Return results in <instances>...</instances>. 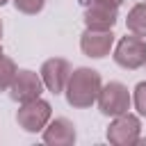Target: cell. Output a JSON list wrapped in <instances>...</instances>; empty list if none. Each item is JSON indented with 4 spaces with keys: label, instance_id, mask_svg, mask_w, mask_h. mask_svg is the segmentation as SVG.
I'll list each match as a JSON object with an SVG mask.
<instances>
[{
    "label": "cell",
    "instance_id": "cell-7",
    "mask_svg": "<svg viewBox=\"0 0 146 146\" xmlns=\"http://www.w3.org/2000/svg\"><path fill=\"white\" fill-rule=\"evenodd\" d=\"M139 130H141V123L135 114H119L114 116V121L107 125V139L112 144H135L139 141Z\"/></svg>",
    "mask_w": 146,
    "mask_h": 146
},
{
    "label": "cell",
    "instance_id": "cell-15",
    "mask_svg": "<svg viewBox=\"0 0 146 146\" xmlns=\"http://www.w3.org/2000/svg\"><path fill=\"white\" fill-rule=\"evenodd\" d=\"M96 2H105V5H112V7H121L123 0H96Z\"/></svg>",
    "mask_w": 146,
    "mask_h": 146
},
{
    "label": "cell",
    "instance_id": "cell-11",
    "mask_svg": "<svg viewBox=\"0 0 146 146\" xmlns=\"http://www.w3.org/2000/svg\"><path fill=\"white\" fill-rule=\"evenodd\" d=\"M125 25H128V32L130 34H137V36L146 39V2H137L128 11Z\"/></svg>",
    "mask_w": 146,
    "mask_h": 146
},
{
    "label": "cell",
    "instance_id": "cell-8",
    "mask_svg": "<svg viewBox=\"0 0 146 146\" xmlns=\"http://www.w3.org/2000/svg\"><path fill=\"white\" fill-rule=\"evenodd\" d=\"M114 46V34L112 30H84L82 36H80V48L87 57L91 59H103L110 55Z\"/></svg>",
    "mask_w": 146,
    "mask_h": 146
},
{
    "label": "cell",
    "instance_id": "cell-19",
    "mask_svg": "<svg viewBox=\"0 0 146 146\" xmlns=\"http://www.w3.org/2000/svg\"><path fill=\"white\" fill-rule=\"evenodd\" d=\"M144 66H146V62H144Z\"/></svg>",
    "mask_w": 146,
    "mask_h": 146
},
{
    "label": "cell",
    "instance_id": "cell-20",
    "mask_svg": "<svg viewBox=\"0 0 146 146\" xmlns=\"http://www.w3.org/2000/svg\"><path fill=\"white\" fill-rule=\"evenodd\" d=\"M144 2H146V0H144Z\"/></svg>",
    "mask_w": 146,
    "mask_h": 146
},
{
    "label": "cell",
    "instance_id": "cell-5",
    "mask_svg": "<svg viewBox=\"0 0 146 146\" xmlns=\"http://www.w3.org/2000/svg\"><path fill=\"white\" fill-rule=\"evenodd\" d=\"M9 98L16 100V103H27V100H34L41 96L43 91V80L41 75H36L34 71L30 68H18L16 75H14V82L9 84Z\"/></svg>",
    "mask_w": 146,
    "mask_h": 146
},
{
    "label": "cell",
    "instance_id": "cell-1",
    "mask_svg": "<svg viewBox=\"0 0 146 146\" xmlns=\"http://www.w3.org/2000/svg\"><path fill=\"white\" fill-rule=\"evenodd\" d=\"M100 87H103V80H100V73L96 68H89V66H80V68H73L71 71V78L66 82V100L71 107H78V110H87L96 103L98 94H100Z\"/></svg>",
    "mask_w": 146,
    "mask_h": 146
},
{
    "label": "cell",
    "instance_id": "cell-14",
    "mask_svg": "<svg viewBox=\"0 0 146 146\" xmlns=\"http://www.w3.org/2000/svg\"><path fill=\"white\" fill-rule=\"evenodd\" d=\"M132 103H135V110L146 116V82H139L135 87V94H132Z\"/></svg>",
    "mask_w": 146,
    "mask_h": 146
},
{
    "label": "cell",
    "instance_id": "cell-18",
    "mask_svg": "<svg viewBox=\"0 0 146 146\" xmlns=\"http://www.w3.org/2000/svg\"><path fill=\"white\" fill-rule=\"evenodd\" d=\"M0 55H2V48H0Z\"/></svg>",
    "mask_w": 146,
    "mask_h": 146
},
{
    "label": "cell",
    "instance_id": "cell-12",
    "mask_svg": "<svg viewBox=\"0 0 146 146\" xmlns=\"http://www.w3.org/2000/svg\"><path fill=\"white\" fill-rule=\"evenodd\" d=\"M16 64L11 57H5L0 55V91H7L9 84L14 82V75H16Z\"/></svg>",
    "mask_w": 146,
    "mask_h": 146
},
{
    "label": "cell",
    "instance_id": "cell-4",
    "mask_svg": "<svg viewBox=\"0 0 146 146\" xmlns=\"http://www.w3.org/2000/svg\"><path fill=\"white\" fill-rule=\"evenodd\" d=\"M114 62L125 68V71H135L139 66H144L146 62V39L137 36V34H125L119 39L116 48H114Z\"/></svg>",
    "mask_w": 146,
    "mask_h": 146
},
{
    "label": "cell",
    "instance_id": "cell-13",
    "mask_svg": "<svg viewBox=\"0 0 146 146\" xmlns=\"http://www.w3.org/2000/svg\"><path fill=\"white\" fill-rule=\"evenodd\" d=\"M14 7H16L21 14L34 16V14H39V11L46 7V0H14Z\"/></svg>",
    "mask_w": 146,
    "mask_h": 146
},
{
    "label": "cell",
    "instance_id": "cell-3",
    "mask_svg": "<svg viewBox=\"0 0 146 146\" xmlns=\"http://www.w3.org/2000/svg\"><path fill=\"white\" fill-rule=\"evenodd\" d=\"M52 116V107L48 100L43 98H34L27 103H21L18 112H16V123L25 130V132H39L48 125Z\"/></svg>",
    "mask_w": 146,
    "mask_h": 146
},
{
    "label": "cell",
    "instance_id": "cell-2",
    "mask_svg": "<svg viewBox=\"0 0 146 146\" xmlns=\"http://www.w3.org/2000/svg\"><path fill=\"white\" fill-rule=\"evenodd\" d=\"M96 103H98V110H100L103 116H119V114H125L130 110L132 96H130V91L123 82L112 80V82L100 87Z\"/></svg>",
    "mask_w": 146,
    "mask_h": 146
},
{
    "label": "cell",
    "instance_id": "cell-9",
    "mask_svg": "<svg viewBox=\"0 0 146 146\" xmlns=\"http://www.w3.org/2000/svg\"><path fill=\"white\" fill-rule=\"evenodd\" d=\"M119 7L105 5V2H96L91 0L84 7V25L89 30H112L116 18H119Z\"/></svg>",
    "mask_w": 146,
    "mask_h": 146
},
{
    "label": "cell",
    "instance_id": "cell-16",
    "mask_svg": "<svg viewBox=\"0 0 146 146\" xmlns=\"http://www.w3.org/2000/svg\"><path fill=\"white\" fill-rule=\"evenodd\" d=\"M7 2H9V0H0V7H2V5H7Z\"/></svg>",
    "mask_w": 146,
    "mask_h": 146
},
{
    "label": "cell",
    "instance_id": "cell-17",
    "mask_svg": "<svg viewBox=\"0 0 146 146\" xmlns=\"http://www.w3.org/2000/svg\"><path fill=\"white\" fill-rule=\"evenodd\" d=\"M0 36H2V23H0Z\"/></svg>",
    "mask_w": 146,
    "mask_h": 146
},
{
    "label": "cell",
    "instance_id": "cell-10",
    "mask_svg": "<svg viewBox=\"0 0 146 146\" xmlns=\"http://www.w3.org/2000/svg\"><path fill=\"white\" fill-rule=\"evenodd\" d=\"M43 141L46 144H73L75 141V125L66 116H57L48 121L43 128Z\"/></svg>",
    "mask_w": 146,
    "mask_h": 146
},
{
    "label": "cell",
    "instance_id": "cell-6",
    "mask_svg": "<svg viewBox=\"0 0 146 146\" xmlns=\"http://www.w3.org/2000/svg\"><path fill=\"white\" fill-rule=\"evenodd\" d=\"M71 62L68 59H62V57H52V59H46L43 66H41V80H43V87H48V91L52 94H62L66 89V82L71 78Z\"/></svg>",
    "mask_w": 146,
    "mask_h": 146
}]
</instances>
